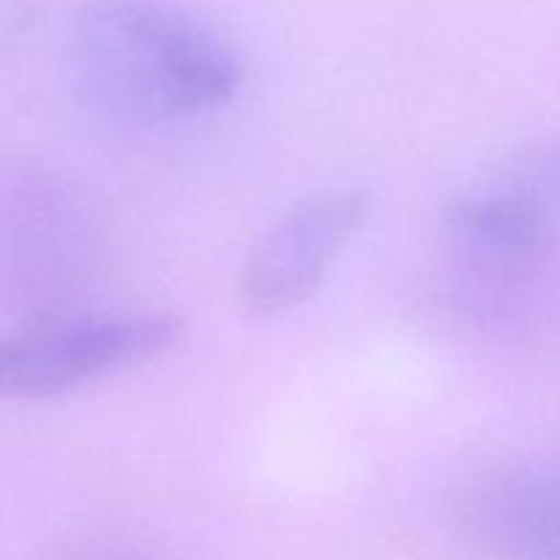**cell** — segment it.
Masks as SVG:
<instances>
[{"instance_id":"1","label":"cell","mask_w":560,"mask_h":560,"mask_svg":"<svg viewBox=\"0 0 560 560\" xmlns=\"http://www.w3.org/2000/svg\"><path fill=\"white\" fill-rule=\"evenodd\" d=\"M74 66L93 104L135 124L217 113L244 85L235 44L164 0H96L74 27Z\"/></svg>"},{"instance_id":"2","label":"cell","mask_w":560,"mask_h":560,"mask_svg":"<svg viewBox=\"0 0 560 560\" xmlns=\"http://www.w3.org/2000/svg\"><path fill=\"white\" fill-rule=\"evenodd\" d=\"M448 260L481 304L514 299L560 249V137L498 159L446 202Z\"/></svg>"},{"instance_id":"3","label":"cell","mask_w":560,"mask_h":560,"mask_svg":"<svg viewBox=\"0 0 560 560\" xmlns=\"http://www.w3.org/2000/svg\"><path fill=\"white\" fill-rule=\"evenodd\" d=\"M184 323L164 312L47 315L0 345V392L49 399L140 366L180 342Z\"/></svg>"},{"instance_id":"4","label":"cell","mask_w":560,"mask_h":560,"mask_svg":"<svg viewBox=\"0 0 560 560\" xmlns=\"http://www.w3.org/2000/svg\"><path fill=\"white\" fill-rule=\"evenodd\" d=\"M370 211L372 195L359 186H339L293 202L252 246L241 277L246 312L271 320L310 301Z\"/></svg>"},{"instance_id":"5","label":"cell","mask_w":560,"mask_h":560,"mask_svg":"<svg viewBox=\"0 0 560 560\" xmlns=\"http://www.w3.org/2000/svg\"><path fill=\"white\" fill-rule=\"evenodd\" d=\"M465 530L509 560H560V452L509 459L459 501Z\"/></svg>"}]
</instances>
